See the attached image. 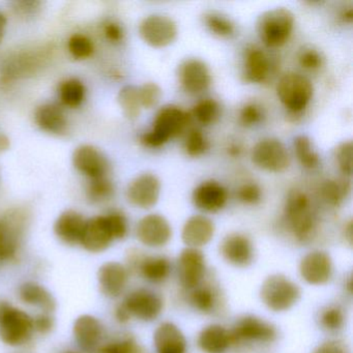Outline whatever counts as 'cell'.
Here are the masks:
<instances>
[{
	"label": "cell",
	"instance_id": "obj_1",
	"mask_svg": "<svg viewBox=\"0 0 353 353\" xmlns=\"http://www.w3.org/2000/svg\"><path fill=\"white\" fill-rule=\"evenodd\" d=\"M285 218L289 230L299 243H309L315 237V214L312 210L310 198L299 190L288 194L285 204Z\"/></svg>",
	"mask_w": 353,
	"mask_h": 353
},
{
	"label": "cell",
	"instance_id": "obj_2",
	"mask_svg": "<svg viewBox=\"0 0 353 353\" xmlns=\"http://www.w3.org/2000/svg\"><path fill=\"white\" fill-rule=\"evenodd\" d=\"M191 115L173 105L163 107L154 121L152 129L142 136L141 141L148 148H161L169 140L177 137L187 130Z\"/></svg>",
	"mask_w": 353,
	"mask_h": 353
},
{
	"label": "cell",
	"instance_id": "obj_3",
	"mask_svg": "<svg viewBox=\"0 0 353 353\" xmlns=\"http://www.w3.org/2000/svg\"><path fill=\"white\" fill-rule=\"evenodd\" d=\"M294 15L285 8L270 10L262 14L258 20V34L260 40L268 48L283 46L292 34Z\"/></svg>",
	"mask_w": 353,
	"mask_h": 353
},
{
	"label": "cell",
	"instance_id": "obj_4",
	"mask_svg": "<svg viewBox=\"0 0 353 353\" xmlns=\"http://www.w3.org/2000/svg\"><path fill=\"white\" fill-rule=\"evenodd\" d=\"M260 297L272 311H288L301 299V289L284 274H272L262 283Z\"/></svg>",
	"mask_w": 353,
	"mask_h": 353
},
{
	"label": "cell",
	"instance_id": "obj_5",
	"mask_svg": "<svg viewBox=\"0 0 353 353\" xmlns=\"http://www.w3.org/2000/svg\"><path fill=\"white\" fill-rule=\"evenodd\" d=\"M34 319L11 305H0V339L10 346L23 344L32 336Z\"/></svg>",
	"mask_w": 353,
	"mask_h": 353
},
{
	"label": "cell",
	"instance_id": "obj_6",
	"mask_svg": "<svg viewBox=\"0 0 353 353\" xmlns=\"http://www.w3.org/2000/svg\"><path fill=\"white\" fill-rule=\"evenodd\" d=\"M279 99L291 112H301L313 98L312 82L305 76L288 73L283 76L276 86Z\"/></svg>",
	"mask_w": 353,
	"mask_h": 353
},
{
	"label": "cell",
	"instance_id": "obj_7",
	"mask_svg": "<svg viewBox=\"0 0 353 353\" xmlns=\"http://www.w3.org/2000/svg\"><path fill=\"white\" fill-rule=\"evenodd\" d=\"M229 334L231 345L272 343L278 334L272 323L254 315L239 318Z\"/></svg>",
	"mask_w": 353,
	"mask_h": 353
},
{
	"label": "cell",
	"instance_id": "obj_8",
	"mask_svg": "<svg viewBox=\"0 0 353 353\" xmlns=\"http://www.w3.org/2000/svg\"><path fill=\"white\" fill-rule=\"evenodd\" d=\"M252 161L258 168L270 172L280 173L290 165L288 150L276 139H263L252 150Z\"/></svg>",
	"mask_w": 353,
	"mask_h": 353
},
{
	"label": "cell",
	"instance_id": "obj_9",
	"mask_svg": "<svg viewBox=\"0 0 353 353\" xmlns=\"http://www.w3.org/2000/svg\"><path fill=\"white\" fill-rule=\"evenodd\" d=\"M177 32L174 20L163 15L148 16L139 26L142 40L154 48H164L172 44Z\"/></svg>",
	"mask_w": 353,
	"mask_h": 353
},
{
	"label": "cell",
	"instance_id": "obj_10",
	"mask_svg": "<svg viewBox=\"0 0 353 353\" xmlns=\"http://www.w3.org/2000/svg\"><path fill=\"white\" fill-rule=\"evenodd\" d=\"M121 307L130 318L135 317L142 321L156 319L163 309V301L160 295L148 289H137L125 297Z\"/></svg>",
	"mask_w": 353,
	"mask_h": 353
},
{
	"label": "cell",
	"instance_id": "obj_11",
	"mask_svg": "<svg viewBox=\"0 0 353 353\" xmlns=\"http://www.w3.org/2000/svg\"><path fill=\"white\" fill-rule=\"evenodd\" d=\"M136 235L138 241L146 247L161 248L170 241L172 229L166 218L161 214H148L138 222Z\"/></svg>",
	"mask_w": 353,
	"mask_h": 353
},
{
	"label": "cell",
	"instance_id": "obj_12",
	"mask_svg": "<svg viewBox=\"0 0 353 353\" xmlns=\"http://www.w3.org/2000/svg\"><path fill=\"white\" fill-rule=\"evenodd\" d=\"M114 239L108 216H99L86 221L80 243L86 251L101 253L108 249Z\"/></svg>",
	"mask_w": 353,
	"mask_h": 353
},
{
	"label": "cell",
	"instance_id": "obj_13",
	"mask_svg": "<svg viewBox=\"0 0 353 353\" xmlns=\"http://www.w3.org/2000/svg\"><path fill=\"white\" fill-rule=\"evenodd\" d=\"M205 256L199 249L187 248L179 257V276L181 286L188 290L197 287L205 276Z\"/></svg>",
	"mask_w": 353,
	"mask_h": 353
},
{
	"label": "cell",
	"instance_id": "obj_14",
	"mask_svg": "<svg viewBox=\"0 0 353 353\" xmlns=\"http://www.w3.org/2000/svg\"><path fill=\"white\" fill-rule=\"evenodd\" d=\"M161 181L156 175L144 173L134 179L127 190L130 203L148 210L156 205L160 198Z\"/></svg>",
	"mask_w": 353,
	"mask_h": 353
},
{
	"label": "cell",
	"instance_id": "obj_15",
	"mask_svg": "<svg viewBox=\"0 0 353 353\" xmlns=\"http://www.w3.org/2000/svg\"><path fill=\"white\" fill-rule=\"evenodd\" d=\"M179 79L181 88L196 94L204 92L212 83V74L204 61L197 59H187L179 68Z\"/></svg>",
	"mask_w": 353,
	"mask_h": 353
},
{
	"label": "cell",
	"instance_id": "obj_16",
	"mask_svg": "<svg viewBox=\"0 0 353 353\" xmlns=\"http://www.w3.org/2000/svg\"><path fill=\"white\" fill-rule=\"evenodd\" d=\"M299 274L307 284H326L332 278V258L324 251L310 252L299 263Z\"/></svg>",
	"mask_w": 353,
	"mask_h": 353
},
{
	"label": "cell",
	"instance_id": "obj_17",
	"mask_svg": "<svg viewBox=\"0 0 353 353\" xmlns=\"http://www.w3.org/2000/svg\"><path fill=\"white\" fill-rule=\"evenodd\" d=\"M223 259L236 268H247L254 260V248L249 237L241 233H230L220 245Z\"/></svg>",
	"mask_w": 353,
	"mask_h": 353
},
{
	"label": "cell",
	"instance_id": "obj_18",
	"mask_svg": "<svg viewBox=\"0 0 353 353\" xmlns=\"http://www.w3.org/2000/svg\"><path fill=\"white\" fill-rule=\"evenodd\" d=\"M74 166L79 172L90 179L106 177L108 162L100 150L92 145L79 146L74 152Z\"/></svg>",
	"mask_w": 353,
	"mask_h": 353
},
{
	"label": "cell",
	"instance_id": "obj_19",
	"mask_svg": "<svg viewBox=\"0 0 353 353\" xmlns=\"http://www.w3.org/2000/svg\"><path fill=\"white\" fill-rule=\"evenodd\" d=\"M194 205L205 212H216L226 205L227 190L218 181H208L200 183L192 195Z\"/></svg>",
	"mask_w": 353,
	"mask_h": 353
},
{
	"label": "cell",
	"instance_id": "obj_20",
	"mask_svg": "<svg viewBox=\"0 0 353 353\" xmlns=\"http://www.w3.org/2000/svg\"><path fill=\"white\" fill-rule=\"evenodd\" d=\"M214 234V224L208 216L197 214L188 219L181 231V239L188 248H199L208 245Z\"/></svg>",
	"mask_w": 353,
	"mask_h": 353
},
{
	"label": "cell",
	"instance_id": "obj_21",
	"mask_svg": "<svg viewBox=\"0 0 353 353\" xmlns=\"http://www.w3.org/2000/svg\"><path fill=\"white\" fill-rule=\"evenodd\" d=\"M98 280L101 291L106 296L117 297L127 286L129 272L119 262H107L99 270Z\"/></svg>",
	"mask_w": 353,
	"mask_h": 353
},
{
	"label": "cell",
	"instance_id": "obj_22",
	"mask_svg": "<svg viewBox=\"0 0 353 353\" xmlns=\"http://www.w3.org/2000/svg\"><path fill=\"white\" fill-rule=\"evenodd\" d=\"M270 73V61L268 55L258 47L252 46L245 49L243 80L248 83H262L268 79Z\"/></svg>",
	"mask_w": 353,
	"mask_h": 353
},
{
	"label": "cell",
	"instance_id": "obj_23",
	"mask_svg": "<svg viewBox=\"0 0 353 353\" xmlns=\"http://www.w3.org/2000/svg\"><path fill=\"white\" fill-rule=\"evenodd\" d=\"M154 342L158 353H185L187 351V340L172 322H164L159 325L154 334Z\"/></svg>",
	"mask_w": 353,
	"mask_h": 353
},
{
	"label": "cell",
	"instance_id": "obj_24",
	"mask_svg": "<svg viewBox=\"0 0 353 353\" xmlns=\"http://www.w3.org/2000/svg\"><path fill=\"white\" fill-rule=\"evenodd\" d=\"M74 336L82 350L92 351L103 338V326L94 316H80L74 323Z\"/></svg>",
	"mask_w": 353,
	"mask_h": 353
},
{
	"label": "cell",
	"instance_id": "obj_25",
	"mask_svg": "<svg viewBox=\"0 0 353 353\" xmlns=\"http://www.w3.org/2000/svg\"><path fill=\"white\" fill-rule=\"evenodd\" d=\"M86 221L75 210H67L57 219L54 225L57 236L67 245H77L81 241Z\"/></svg>",
	"mask_w": 353,
	"mask_h": 353
},
{
	"label": "cell",
	"instance_id": "obj_26",
	"mask_svg": "<svg viewBox=\"0 0 353 353\" xmlns=\"http://www.w3.org/2000/svg\"><path fill=\"white\" fill-rule=\"evenodd\" d=\"M134 268L139 270L140 274L152 283H162L168 278L171 272V264L165 256L135 255Z\"/></svg>",
	"mask_w": 353,
	"mask_h": 353
},
{
	"label": "cell",
	"instance_id": "obj_27",
	"mask_svg": "<svg viewBox=\"0 0 353 353\" xmlns=\"http://www.w3.org/2000/svg\"><path fill=\"white\" fill-rule=\"evenodd\" d=\"M197 343L204 353H225L231 346L230 334L224 326L212 324L200 332Z\"/></svg>",
	"mask_w": 353,
	"mask_h": 353
},
{
	"label": "cell",
	"instance_id": "obj_28",
	"mask_svg": "<svg viewBox=\"0 0 353 353\" xmlns=\"http://www.w3.org/2000/svg\"><path fill=\"white\" fill-rule=\"evenodd\" d=\"M34 119L43 131L57 135H61L67 131L68 121L65 113L57 105H43L37 110Z\"/></svg>",
	"mask_w": 353,
	"mask_h": 353
},
{
	"label": "cell",
	"instance_id": "obj_29",
	"mask_svg": "<svg viewBox=\"0 0 353 353\" xmlns=\"http://www.w3.org/2000/svg\"><path fill=\"white\" fill-rule=\"evenodd\" d=\"M190 303L197 311L204 314H212L218 309L220 292L216 287L210 284H199L192 289Z\"/></svg>",
	"mask_w": 353,
	"mask_h": 353
},
{
	"label": "cell",
	"instance_id": "obj_30",
	"mask_svg": "<svg viewBox=\"0 0 353 353\" xmlns=\"http://www.w3.org/2000/svg\"><path fill=\"white\" fill-rule=\"evenodd\" d=\"M19 296L26 305L40 307L44 311H53L55 301L52 295L41 285L36 283H26L20 287Z\"/></svg>",
	"mask_w": 353,
	"mask_h": 353
},
{
	"label": "cell",
	"instance_id": "obj_31",
	"mask_svg": "<svg viewBox=\"0 0 353 353\" xmlns=\"http://www.w3.org/2000/svg\"><path fill=\"white\" fill-rule=\"evenodd\" d=\"M351 185L345 179L326 181L320 188V196L328 205L338 208L348 197Z\"/></svg>",
	"mask_w": 353,
	"mask_h": 353
},
{
	"label": "cell",
	"instance_id": "obj_32",
	"mask_svg": "<svg viewBox=\"0 0 353 353\" xmlns=\"http://www.w3.org/2000/svg\"><path fill=\"white\" fill-rule=\"evenodd\" d=\"M294 150L297 160L301 166L313 170L320 165V157L314 150L313 144L309 137L305 135L297 136L294 139Z\"/></svg>",
	"mask_w": 353,
	"mask_h": 353
},
{
	"label": "cell",
	"instance_id": "obj_33",
	"mask_svg": "<svg viewBox=\"0 0 353 353\" xmlns=\"http://www.w3.org/2000/svg\"><path fill=\"white\" fill-rule=\"evenodd\" d=\"M17 248V230L8 221L0 220V261L13 258Z\"/></svg>",
	"mask_w": 353,
	"mask_h": 353
},
{
	"label": "cell",
	"instance_id": "obj_34",
	"mask_svg": "<svg viewBox=\"0 0 353 353\" xmlns=\"http://www.w3.org/2000/svg\"><path fill=\"white\" fill-rule=\"evenodd\" d=\"M203 21L208 30L214 36L220 38H231L234 36V24L222 14L212 11L206 12L203 16Z\"/></svg>",
	"mask_w": 353,
	"mask_h": 353
},
{
	"label": "cell",
	"instance_id": "obj_35",
	"mask_svg": "<svg viewBox=\"0 0 353 353\" xmlns=\"http://www.w3.org/2000/svg\"><path fill=\"white\" fill-rule=\"evenodd\" d=\"M84 97H85V88L79 80H67L59 88V98L65 106L72 107V108L79 106L83 102Z\"/></svg>",
	"mask_w": 353,
	"mask_h": 353
},
{
	"label": "cell",
	"instance_id": "obj_36",
	"mask_svg": "<svg viewBox=\"0 0 353 353\" xmlns=\"http://www.w3.org/2000/svg\"><path fill=\"white\" fill-rule=\"evenodd\" d=\"M119 103L125 117L129 119H136L141 112L139 92L136 86H125L119 94Z\"/></svg>",
	"mask_w": 353,
	"mask_h": 353
},
{
	"label": "cell",
	"instance_id": "obj_37",
	"mask_svg": "<svg viewBox=\"0 0 353 353\" xmlns=\"http://www.w3.org/2000/svg\"><path fill=\"white\" fill-rule=\"evenodd\" d=\"M220 105L214 99H204L200 101L193 108V117L198 123L203 125H210L220 119Z\"/></svg>",
	"mask_w": 353,
	"mask_h": 353
},
{
	"label": "cell",
	"instance_id": "obj_38",
	"mask_svg": "<svg viewBox=\"0 0 353 353\" xmlns=\"http://www.w3.org/2000/svg\"><path fill=\"white\" fill-rule=\"evenodd\" d=\"M208 150V141L201 130L193 128L188 132L185 140V150L188 156L197 158L205 154Z\"/></svg>",
	"mask_w": 353,
	"mask_h": 353
},
{
	"label": "cell",
	"instance_id": "obj_39",
	"mask_svg": "<svg viewBox=\"0 0 353 353\" xmlns=\"http://www.w3.org/2000/svg\"><path fill=\"white\" fill-rule=\"evenodd\" d=\"M113 192H114V188L107 177L90 179L88 188V196L94 203H100V202L110 199Z\"/></svg>",
	"mask_w": 353,
	"mask_h": 353
},
{
	"label": "cell",
	"instance_id": "obj_40",
	"mask_svg": "<svg viewBox=\"0 0 353 353\" xmlns=\"http://www.w3.org/2000/svg\"><path fill=\"white\" fill-rule=\"evenodd\" d=\"M345 323L343 310L338 305L326 307L320 314V324L327 330H340Z\"/></svg>",
	"mask_w": 353,
	"mask_h": 353
},
{
	"label": "cell",
	"instance_id": "obj_41",
	"mask_svg": "<svg viewBox=\"0 0 353 353\" xmlns=\"http://www.w3.org/2000/svg\"><path fill=\"white\" fill-rule=\"evenodd\" d=\"M68 48L70 53L77 59H88L94 52V44L92 41L81 34L71 37L68 43Z\"/></svg>",
	"mask_w": 353,
	"mask_h": 353
},
{
	"label": "cell",
	"instance_id": "obj_42",
	"mask_svg": "<svg viewBox=\"0 0 353 353\" xmlns=\"http://www.w3.org/2000/svg\"><path fill=\"white\" fill-rule=\"evenodd\" d=\"M139 92L140 104L142 108L150 109L157 106L162 98V90L158 84L148 82L138 88Z\"/></svg>",
	"mask_w": 353,
	"mask_h": 353
},
{
	"label": "cell",
	"instance_id": "obj_43",
	"mask_svg": "<svg viewBox=\"0 0 353 353\" xmlns=\"http://www.w3.org/2000/svg\"><path fill=\"white\" fill-rule=\"evenodd\" d=\"M100 353H143L142 347L133 338L109 343L99 350Z\"/></svg>",
	"mask_w": 353,
	"mask_h": 353
},
{
	"label": "cell",
	"instance_id": "obj_44",
	"mask_svg": "<svg viewBox=\"0 0 353 353\" xmlns=\"http://www.w3.org/2000/svg\"><path fill=\"white\" fill-rule=\"evenodd\" d=\"M352 142L346 141L341 143L336 150V158L339 168L345 176H351L352 173Z\"/></svg>",
	"mask_w": 353,
	"mask_h": 353
},
{
	"label": "cell",
	"instance_id": "obj_45",
	"mask_svg": "<svg viewBox=\"0 0 353 353\" xmlns=\"http://www.w3.org/2000/svg\"><path fill=\"white\" fill-rule=\"evenodd\" d=\"M263 119L262 109L254 103L245 105L239 113V121L243 127H253Z\"/></svg>",
	"mask_w": 353,
	"mask_h": 353
},
{
	"label": "cell",
	"instance_id": "obj_46",
	"mask_svg": "<svg viewBox=\"0 0 353 353\" xmlns=\"http://www.w3.org/2000/svg\"><path fill=\"white\" fill-rule=\"evenodd\" d=\"M262 192L259 185L255 183H248L241 185L237 191L239 201L249 205L257 204L261 200Z\"/></svg>",
	"mask_w": 353,
	"mask_h": 353
},
{
	"label": "cell",
	"instance_id": "obj_47",
	"mask_svg": "<svg viewBox=\"0 0 353 353\" xmlns=\"http://www.w3.org/2000/svg\"><path fill=\"white\" fill-rule=\"evenodd\" d=\"M299 63L301 68L307 71H315L322 65V57L315 49H305L299 57Z\"/></svg>",
	"mask_w": 353,
	"mask_h": 353
},
{
	"label": "cell",
	"instance_id": "obj_48",
	"mask_svg": "<svg viewBox=\"0 0 353 353\" xmlns=\"http://www.w3.org/2000/svg\"><path fill=\"white\" fill-rule=\"evenodd\" d=\"M111 227H112L113 232H114L115 239H125L128 234V222L125 216L121 212H111L107 214Z\"/></svg>",
	"mask_w": 353,
	"mask_h": 353
},
{
	"label": "cell",
	"instance_id": "obj_49",
	"mask_svg": "<svg viewBox=\"0 0 353 353\" xmlns=\"http://www.w3.org/2000/svg\"><path fill=\"white\" fill-rule=\"evenodd\" d=\"M313 353H348V349L342 341L332 340L322 343Z\"/></svg>",
	"mask_w": 353,
	"mask_h": 353
},
{
	"label": "cell",
	"instance_id": "obj_50",
	"mask_svg": "<svg viewBox=\"0 0 353 353\" xmlns=\"http://www.w3.org/2000/svg\"><path fill=\"white\" fill-rule=\"evenodd\" d=\"M105 36L107 37L109 41L113 43H119L123 40V30L119 24L114 22H110L105 26Z\"/></svg>",
	"mask_w": 353,
	"mask_h": 353
},
{
	"label": "cell",
	"instance_id": "obj_51",
	"mask_svg": "<svg viewBox=\"0 0 353 353\" xmlns=\"http://www.w3.org/2000/svg\"><path fill=\"white\" fill-rule=\"evenodd\" d=\"M53 326V321L49 316L47 315H39L37 316L34 319V330H38V332H48L51 330Z\"/></svg>",
	"mask_w": 353,
	"mask_h": 353
},
{
	"label": "cell",
	"instance_id": "obj_52",
	"mask_svg": "<svg viewBox=\"0 0 353 353\" xmlns=\"http://www.w3.org/2000/svg\"><path fill=\"white\" fill-rule=\"evenodd\" d=\"M341 19L345 22V23L351 24L353 21V9L352 8H347L341 14Z\"/></svg>",
	"mask_w": 353,
	"mask_h": 353
},
{
	"label": "cell",
	"instance_id": "obj_53",
	"mask_svg": "<svg viewBox=\"0 0 353 353\" xmlns=\"http://www.w3.org/2000/svg\"><path fill=\"white\" fill-rule=\"evenodd\" d=\"M344 235L349 245H351L352 243V222L351 221H349L347 223L346 227H345Z\"/></svg>",
	"mask_w": 353,
	"mask_h": 353
},
{
	"label": "cell",
	"instance_id": "obj_54",
	"mask_svg": "<svg viewBox=\"0 0 353 353\" xmlns=\"http://www.w3.org/2000/svg\"><path fill=\"white\" fill-rule=\"evenodd\" d=\"M7 26V19L3 14L0 13V42L3 41V34H5V28Z\"/></svg>",
	"mask_w": 353,
	"mask_h": 353
},
{
	"label": "cell",
	"instance_id": "obj_55",
	"mask_svg": "<svg viewBox=\"0 0 353 353\" xmlns=\"http://www.w3.org/2000/svg\"><path fill=\"white\" fill-rule=\"evenodd\" d=\"M10 142L9 139L6 137L3 134H0V152H3V150H8L9 148Z\"/></svg>",
	"mask_w": 353,
	"mask_h": 353
},
{
	"label": "cell",
	"instance_id": "obj_56",
	"mask_svg": "<svg viewBox=\"0 0 353 353\" xmlns=\"http://www.w3.org/2000/svg\"><path fill=\"white\" fill-rule=\"evenodd\" d=\"M228 152L231 156L239 157L241 152V146L234 144V145H231L230 148H229Z\"/></svg>",
	"mask_w": 353,
	"mask_h": 353
},
{
	"label": "cell",
	"instance_id": "obj_57",
	"mask_svg": "<svg viewBox=\"0 0 353 353\" xmlns=\"http://www.w3.org/2000/svg\"><path fill=\"white\" fill-rule=\"evenodd\" d=\"M63 353H79V352H77V351H74V350H67V351H65V352Z\"/></svg>",
	"mask_w": 353,
	"mask_h": 353
}]
</instances>
